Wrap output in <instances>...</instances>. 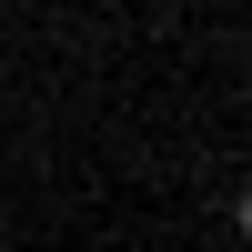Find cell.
I'll list each match as a JSON object with an SVG mask.
<instances>
[]
</instances>
